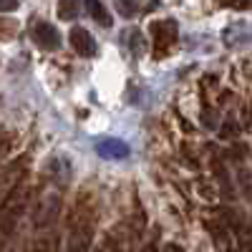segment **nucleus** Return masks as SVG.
I'll use <instances>...</instances> for the list:
<instances>
[{
	"label": "nucleus",
	"mask_w": 252,
	"mask_h": 252,
	"mask_svg": "<svg viewBox=\"0 0 252 252\" xmlns=\"http://www.w3.org/2000/svg\"><path fill=\"white\" fill-rule=\"evenodd\" d=\"M31 202V187L26 179H20L0 202V237H10L18 222L23 220Z\"/></svg>",
	"instance_id": "1"
},
{
	"label": "nucleus",
	"mask_w": 252,
	"mask_h": 252,
	"mask_svg": "<svg viewBox=\"0 0 252 252\" xmlns=\"http://www.w3.org/2000/svg\"><path fill=\"white\" fill-rule=\"evenodd\" d=\"M94 209L86 204L83 207V199L76 204L73 215H71V224H68V245L66 252H89L91 247V237H94Z\"/></svg>",
	"instance_id": "2"
},
{
	"label": "nucleus",
	"mask_w": 252,
	"mask_h": 252,
	"mask_svg": "<svg viewBox=\"0 0 252 252\" xmlns=\"http://www.w3.org/2000/svg\"><path fill=\"white\" fill-rule=\"evenodd\" d=\"M152 38L157 43V51L164 53L177 38V23L174 20H157V23H152Z\"/></svg>",
	"instance_id": "3"
},
{
	"label": "nucleus",
	"mask_w": 252,
	"mask_h": 252,
	"mask_svg": "<svg viewBox=\"0 0 252 252\" xmlns=\"http://www.w3.org/2000/svg\"><path fill=\"white\" fill-rule=\"evenodd\" d=\"M68 40H71V46H73V51L78 56H86V58L96 56V40H94V35L86 28H73L68 33Z\"/></svg>",
	"instance_id": "4"
},
{
	"label": "nucleus",
	"mask_w": 252,
	"mask_h": 252,
	"mask_svg": "<svg viewBox=\"0 0 252 252\" xmlns=\"http://www.w3.org/2000/svg\"><path fill=\"white\" fill-rule=\"evenodd\" d=\"M33 40L43 48V51H56L61 46V35L51 23H35L33 28Z\"/></svg>",
	"instance_id": "5"
},
{
	"label": "nucleus",
	"mask_w": 252,
	"mask_h": 252,
	"mask_svg": "<svg viewBox=\"0 0 252 252\" xmlns=\"http://www.w3.org/2000/svg\"><path fill=\"white\" fill-rule=\"evenodd\" d=\"M96 152L106 159H126L129 157V144H124L119 139H101L96 144Z\"/></svg>",
	"instance_id": "6"
},
{
	"label": "nucleus",
	"mask_w": 252,
	"mask_h": 252,
	"mask_svg": "<svg viewBox=\"0 0 252 252\" xmlns=\"http://www.w3.org/2000/svg\"><path fill=\"white\" fill-rule=\"evenodd\" d=\"M86 3V10H89V15L96 20L98 26H103V28H111V23H114V18L109 15V10L103 8L98 0H83Z\"/></svg>",
	"instance_id": "7"
},
{
	"label": "nucleus",
	"mask_w": 252,
	"mask_h": 252,
	"mask_svg": "<svg viewBox=\"0 0 252 252\" xmlns=\"http://www.w3.org/2000/svg\"><path fill=\"white\" fill-rule=\"evenodd\" d=\"M81 13V0H58V18L61 20H76Z\"/></svg>",
	"instance_id": "8"
},
{
	"label": "nucleus",
	"mask_w": 252,
	"mask_h": 252,
	"mask_svg": "<svg viewBox=\"0 0 252 252\" xmlns=\"http://www.w3.org/2000/svg\"><path fill=\"white\" fill-rule=\"evenodd\" d=\"M114 5H116V10H119L124 18H131V15L139 10L141 0H114Z\"/></svg>",
	"instance_id": "9"
},
{
	"label": "nucleus",
	"mask_w": 252,
	"mask_h": 252,
	"mask_svg": "<svg viewBox=\"0 0 252 252\" xmlns=\"http://www.w3.org/2000/svg\"><path fill=\"white\" fill-rule=\"evenodd\" d=\"M18 31V23L13 18H0V38H13Z\"/></svg>",
	"instance_id": "10"
},
{
	"label": "nucleus",
	"mask_w": 252,
	"mask_h": 252,
	"mask_svg": "<svg viewBox=\"0 0 252 252\" xmlns=\"http://www.w3.org/2000/svg\"><path fill=\"white\" fill-rule=\"evenodd\" d=\"M98 252H119V240H116V237L111 235V237H109L106 242H103V245L98 247Z\"/></svg>",
	"instance_id": "11"
},
{
	"label": "nucleus",
	"mask_w": 252,
	"mask_h": 252,
	"mask_svg": "<svg viewBox=\"0 0 252 252\" xmlns=\"http://www.w3.org/2000/svg\"><path fill=\"white\" fill-rule=\"evenodd\" d=\"M20 0H0V13H8V10H15Z\"/></svg>",
	"instance_id": "12"
},
{
	"label": "nucleus",
	"mask_w": 252,
	"mask_h": 252,
	"mask_svg": "<svg viewBox=\"0 0 252 252\" xmlns=\"http://www.w3.org/2000/svg\"><path fill=\"white\" fill-rule=\"evenodd\" d=\"M224 5H229V8H247L250 5V0H222Z\"/></svg>",
	"instance_id": "13"
}]
</instances>
